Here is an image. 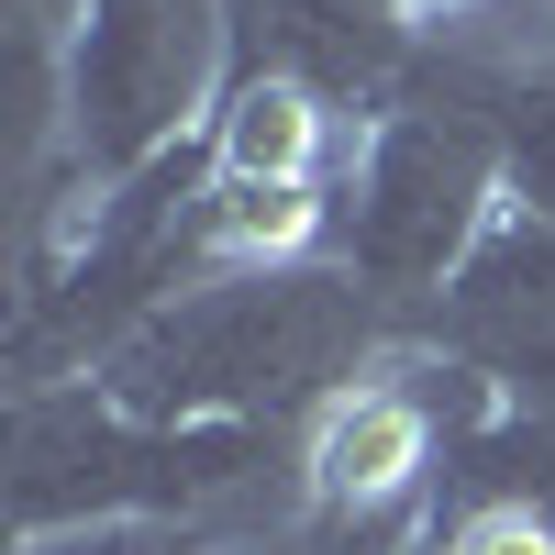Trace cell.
<instances>
[{
	"label": "cell",
	"instance_id": "6da1fadb",
	"mask_svg": "<svg viewBox=\"0 0 555 555\" xmlns=\"http://www.w3.org/2000/svg\"><path fill=\"white\" fill-rule=\"evenodd\" d=\"M389 345H411V322L356 267L289 256V267H234V278L178 289L89 378L122 411H145V423H289L300 434Z\"/></svg>",
	"mask_w": 555,
	"mask_h": 555
},
{
	"label": "cell",
	"instance_id": "7a4b0ae2",
	"mask_svg": "<svg viewBox=\"0 0 555 555\" xmlns=\"http://www.w3.org/2000/svg\"><path fill=\"white\" fill-rule=\"evenodd\" d=\"M300 467L289 423H145L101 378L12 389V544L89 522H222Z\"/></svg>",
	"mask_w": 555,
	"mask_h": 555
},
{
	"label": "cell",
	"instance_id": "3957f363",
	"mask_svg": "<svg viewBox=\"0 0 555 555\" xmlns=\"http://www.w3.org/2000/svg\"><path fill=\"white\" fill-rule=\"evenodd\" d=\"M512 211V167H500V133L444 101V89H400V101L366 122V145L345 167V211H334V267H356L400 322L444 300V278L478 256V234Z\"/></svg>",
	"mask_w": 555,
	"mask_h": 555
},
{
	"label": "cell",
	"instance_id": "277c9868",
	"mask_svg": "<svg viewBox=\"0 0 555 555\" xmlns=\"http://www.w3.org/2000/svg\"><path fill=\"white\" fill-rule=\"evenodd\" d=\"M222 89H234V0H89L67 34V211L190 145Z\"/></svg>",
	"mask_w": 555,
	"mask_h": 555
},
{
	"label": "cell",
	"instance_id": "5b68a950",
	"mask_svg": "<svg viewBox=\"0 0 555 555\" xmlns=\"http://www.w3.org/2000/svg\"><path fill=\"white\" fill-rule=\"evenodd\" d=\"M411 345L455 356L500 411L555 423V222L512 201L478 234V256L444 278V300L411 311Z\"/></svg>",
	"mask_w": 555,
	"mask_h": 555
},
{
	"label": "cell",
	"instance_id": "8992f818",
	"mask_svg": "<svg viewBox=\"0 0 555 555\" xmlns=\"http://www.w3.org/2000/svg\"><path fill=\"white\" fill-rule=\"evenodd\" d=\"M411 89H444V101H467L489 133H500V167H512V201L555 222V34L544 44H423V67Z\"/></svg>",
	"mask_w": 555,
	"mask_h": 555
},
{
	"label": "cell",
	"instance_id": "52a82bcc",
	"mask_svg": "<svg viewBox=\"0 0 555 555\" xmlns=\"http://www.w3.org/2000/svg\"><path fill=\"white\" fill-rule=\"evenodd\" d=\"M334 101L278 67H234V89H222L211 112V167L222 178H300V190H322V167H334Z\"/></svg>",
	"mask_w": 555,
	"mask_h": 555
},
{
	"label": "cell",
	"instance_id": "ba28073f",
	"mask_svg": "<svg viewBox=\"0 0 555 555\" xmlns=\"http://www.w3.org/2000/svg\"><path fill=\"white\" fill-rule=\"evenodd\" d=\"M423 544V522H356V512H311V500L289 489V512L256 522V533H222L211 555H411Z\"/></svg>",
	"mask_w": 555,
	"mask_h": 555
},
{
	"label": "cell",
	"instance_id": "9c48e42d",
	"mask_svg": "<svg viewBox=\"0 0 555 555\" xmlns=\"http://www.w3.org/2000/svg\"><path fill=\"white\" fill-rule=\"evenodd\" d=\"M222 522H89V533H34L12 555H211Z\"/></svg>",
	"mask_w": 555,
	"mask_h": 555
},
{
	"label": "cell",
	"instance_id": "30bf717a",
	"mask_svg": "<svg viewBox=\"0 0 555 555\" xmlns=\"http://www.w3.org/2000/svg\"><path fill=\"white\" fill-rule=\"evenodd\" d=\"M366 12L400 23V34H423V44H478L500 23V0H366Z\"/></svg>",
	"mask_w": 555,
	"mask_h": 555
},
{
	"label": "cell",
	"instance_id": "8fae6325",
	"mask_svg": "<svg viewBox=\"0 0 555 555\" xmlns=\"http://www.w3.org/2000/svg\"><path fill=\"white\" fill-rule=\"evenodd\" d=\"M0 12H12V44H56L67 56V34H78L89 0H0Z\"/></svg>",
	"mask_w": 555,
	"mask_h": 555
},
{
	"label": "cell",
	"instance_id": "7c38bea8",
	"mask_svg": "<svg viewBox=\"0 0 555 555\" xmlns=\"http://www.w3.org/2000/svg\"><path fill=\"white\" fill-rule=\"evenodd\" d=\"M544 12H555V0H544Z\"/></svg>",
	"mask_w": 555,
	"mask_h": 555
}]
</instances>
